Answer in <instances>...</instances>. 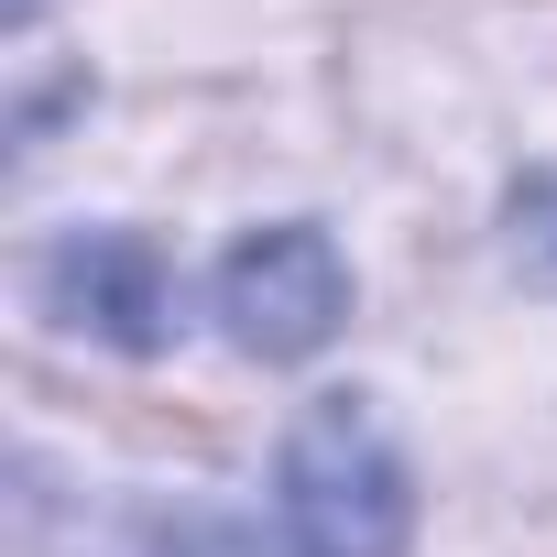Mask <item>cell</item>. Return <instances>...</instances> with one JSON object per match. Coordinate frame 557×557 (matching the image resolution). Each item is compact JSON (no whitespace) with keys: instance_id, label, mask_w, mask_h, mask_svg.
Masks as SVG:
<instances>
[{"instance_id":"obj_3","label":"cell","mask_w":557,"mask_h":557,"mask_svg":"<svg viewBox=\"0 0 557 557\" xmlns=\"http://www.w3.org/2000/svg\"><path fill=\"white\" fill-rule=\"evenodd\" d=\"M45 307H55L66 329H99V339L153 350V339H164V262H153L132 230H77V240L45 262Z\"/></svg>"},{"instance_id":"obj_2","label":"cell","mask_w":557,"mask_h":557,"mask_svg":"<svg viewBox=\"0 0 557 557\" xmlns=\"http://www.w3.org/2000/svg\"><path fill=\"white\" fill-rule=\"evenodd\" d=\"M208 296H219L230 350H251V361H307V350H329L339 318H350V262H339V240H329L318 219H273V230H251V240L219 262Z\"/></svg>"},{"instance_id":"obj_1","label":"cell","mask_w":557,"mask_h":557,"mask_svg":"<svg viewBox=\"0 0 557 557\" xmlns=\"http://www.w3.org/2000/svg\"><path fill=\"white\" fill-rule=\"evenodd\" d=\"M273 513H285V546L296 557H405L416 492H405V459H394V437L372 426L361 394H318L285 426Z\"/></svg>"}]
</instances>
